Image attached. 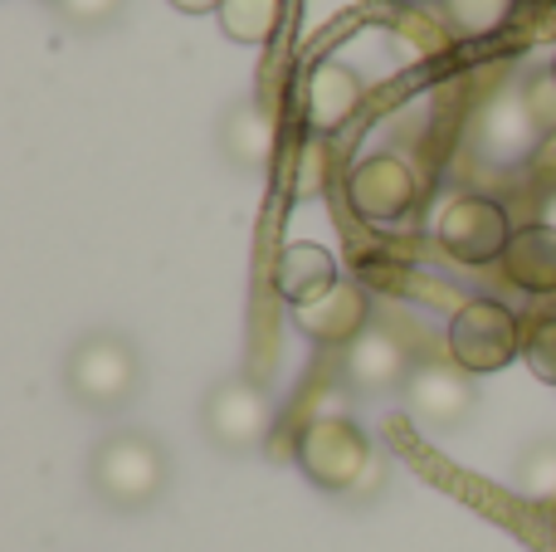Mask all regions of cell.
Here are the masks:
<instances>
[{
  "label": "cell",
  "mask_w": 556,
  "mask_h": 552,
  "mask_svg": "<svg viewBox=\"0 0 556 552\" xmlns=\"http://www.w3.org/2000/svg\"><path fill=\"white\" fill-rule=\"evenodd\" d=\"M405 406L420 421L425 430H454L469 421V411L479 406V391H473V377L454 362H420L405 381Z\"/></svg>",
  "instance_id": "7"
},
{
  "label": "cell",
  "mask_w": 556,
  "mask_h": 552,
  "mask_svg": "<svg viewBox=\"0 0 556 552\" xmlns=\"http://www.w3.org/2000/svg\"><path fill=\"white\" fill-rule=\"evenodd\" d=\"M434 240L459 264H503V254L513 244V225H508V211L493 196L469 191L444 205L440 225H434Z\"/></svg>",
  "instance_id": "6"
},
{
  "label": "cell",
  "mask_w": 556,
  "mask_h": 552,
  "mask_svg": "<svg viewBox=\"0 0 556 552\" xmlns=\"http://www.w3.org/2000/svg\"><path fill=\"white\" fill-rule=\"evenodd\" d=\"M552 78H556V59H552Z\"/></svg>",
  "instance_id": "23"
},
{
  "label": "cell",
  "mask_w": 556,
  "mask_h": 552,
  "mask_svg": "<svg viewBox=\"0 0 556 552\" xmlns=\"http://www.w3.org/2000/svg\"><path fill=\"white\" fill-rule=\"evenodd\" d=\"M362 103V78L352 74L346 64L337 59H323L307 78V93H303V113L313 133H337V127L352 117V108Z\"/></svg>",
  "instance_id": "14"
},
{
  "label": "cell",
  "mask_w": 556,
  "mask_h": 552,
  "mask_svg": "<svg viewBox=\"0 0 556 552\" xmlns=\"http://www.w3.org/2000/svg\"><path fill=\"white\" fill-rule=\"evenodd\" d=\"M166 479H172L166 446L142 430H117V436L98 440L93 460H88V485L117 514L152 509L166 494Z\"/></svg>",
  "instance_id": "1"
},
{
  "label": "cell",
  "mask_w": 556,
  "mask_h": 552,
  "mask_svg": "<svg viewBox=\"0 0 556 552\" xmlns=\"http://www.w3.org/2000/svg\"><path fill=\"white\" fill-rule=\"evenodd\" d=\"M283 0H225L220 5V29L235 45H269Z\"/></svg>",
  "instance_id": "16"
},
{
  "label": "cell",
  "mask_w": 556,
  "mask_h": 552,
  "mask_svg": "<svg viewBox=\"0 0 556 552\" xmlns=\"http://www.w3.org/2000/svg\"><path fill=\"white\" fill-rule=\"evenodd\" d=\"M538 137H542V127L528 113V98L522 93H498L479 123V142L493 162H522L538 147Z\"/></svg>",
  "instance_id": "13"
},
{
  "label": "cell",
  "mask_w": 556,
  "mask_h": 552,
  "mask_svg": "<svg viewBox=\"0 0 556 552\" xmlns=\"http://www.w3.org/2000/svg\"><path fill=\"white\" fill-rule=\"evenodd\" d=\"M181 15H220V5L225 0H172Z\"/></svg>",
  "instance_id": "22"
},
{
  "label": "cell",
  "mask_w": 556,
  "mask_h": 552,
  "mask_svg": "<svg viewBox=\"0 0 556 552\" xmlns=\"http://www.w3.org/2000/svg\"><path fill=\"white\" fill-rule=\"evenodd\" d=\"M346 196H352V211L362 215L366 225H395L410 215L420 186H415V172L401 156L381 152V156H366L362 166H352Z\"/></svg>",
  "instance_id": "8"
},
{
  "label": "cell",
  "mask_w": 556,
  "mask_h": 552,
  "mask_svg": "<svg viewBox=\"0 0 556 552\" xmlns=\"http://www.w3.org/2000/svg\"><path fill=\"white\" fill-rule=\"evenodd\" d=\"M522 357H528L532 377L556 387V313H542V318L528 323V333H522Z\"/></svg>",
  "instance_id": "18"
},
{
  "label": "cell",
  "mask_w": 556,
  "mask_h": 552,
  "mask_svg": "<svg viewBox=\"0 0 556 552\" xmlns=\"http://www.w3.org/2000/svg\"><path fill=\"white\" fill-rule=\"evenodd\" d=\"M522 352V323L508 303L498 299H469L450 318V362L469 377L503 372Z\"/></svg>",
  "instance_id": "4"
},
{
  "label": "cell",
  "mask_w": 556,
  "mask_h": 552,
  "mask_svg": "<svg viewBox=\"0 0 556 552\" xmlns=\"http://www.w3.org/2000/svg\"><path fill=\"white\" fill-rule=\"evenodd\" d=\"M522 98H528V113L538 117L542 133H547V127H556V78H547V74L532 78L528 93H522Z\"/></svg>",
  "instance_id": "21"
},
{
  "label": "cell",
  "mask_w": 556,
  "mask_h": 552,
  "mask_svg": "<svg viewBox=\"0 0 556 552\" xmlns=\"http://www.w3.org/2000/svg\"><path fill=\"white\" fill-rule=\"evenodd\" d=\"M337 260L313 240H293L278 250L274 260V293L288 303V309H303V303H317L323 293L337 289Z\"/></svg>",
  "instance_id": "11"
},
{
  "label": "cell",
  "mask_w": 556,
  "mask_h": 552,
  "mask_svg": "<svg viewBox=\"0 0 556 552\" xmlns=\"http://www.w3.org/2000/svg\"><path fill=\"white\" fill-rule=\"evenodd\" d=\"M293 328L303 333L307 342H317V348H352V342L371 328V299H366L362 284L342 279L317 303L293 309Z\"/></svg>",
  "instance_id": "9"
},
{
  "label": "cell",
  "mask_w": 556,
  "mask_h": 552,
  "mask_svg": "<svg viewBox=\"0 0 556 552\" xmlns=\"http://www.w3.org/2000/svg\"><path fill=\"white\" fill-rule=\"evenodd\" d=\"M142 381V357L123 333H88L64 357V387L78 406L88 411H117L137 397Z\"/></svg>",
  "instance_id": "2"
},
{
  "label": "cell",
  "mask_w": 556,
  "mask_h": 552,
  "mask_svg": "<svg viewBox=\"0 0 556 552\" xmlns=\"http://www.w3.org/2000/svg\"><path fill=\"white\" fill-rule=\"evenodd\" d=\"M54 5H59V15H64L68 25L98 29V25H108L113 15H123L127 0H54Z\"/></svg>",
  "instance_id": "20"
},
{
  "label": "cell",
  "mask_w": 556,
  "mask_h": 552,
  "mask_svg": "<svg viewBox=\"0 0 556 552\" xmlns=\"http://www.w3.org/2000/svg\"><path fill=\"white\" fill-rule=\"evenodd\" d=\"M269 421H274L269 397H264V387L250 377L215 381L201 406L205 436H211V446L225 450V455H250V450H260L264 436H269Z\"/></svg>",
  "instance_id": "5"
},
{
  "label": "cell",
  "mask_w": 556,
  "mask_h": 552,
  "mask_svg": "<svg viewBox=\"0 0 556 552\" xmlns=\"http://www.w3.org/2000/svg\"><path fill=\"white\" fill-rule=\"evenodd\" d=\"M503 274L522 293H538V299L556 293V225L552 221L518 225L508 254H503Z\"/></svg>",
  "instance_id": "12"
},
{
  "label": "cell",
  "mask_w": 556,
  "mask_h": 552,
  "mask_svg": "<svg viewBox=\"0 0 556 552\" xmlns=\"http://www.w3.org/2000/svg\"><path fill=\"white\" fill-rule=\"evenodd\" d=\"M410 372H415L410 352H405V342L395 338L391 328H366L342 357L346 387L366 391V397H381V391H391V387H405Z\"/></svg>",
  "instance_id": "10"
},
{
  "label": "cell",
  "mask_w": 556,
  "mask_h": 552,
  "mask_svg": "<svg viewBox=\"0 0 556 552\" xmlns=\"http://www.w3.org/2000/svg\"><path fill=\"white\" fill-rule=\"evenodd\" d=\"M220 152L240 172H264L274 156V117L260 103H235L220 117Z\"/></svg>",
  "instance_id": "15"
},
{
  "label": "cell",
  "mask_w": 556,
  "mask_h": 552,
  "mask_svg": "<svg viewBox=\"0 0 556 552\" xmlns=\"http://www.w3.org/2000/svg\"><path fill=\"white\" fill-rule=\"evenodd\" d=\"M518 489L532 504H556V446H538L518 465Z\"/></svg>",
  "instance_id": "19"
},
{
  "label": "cell",
  "mask_w": 556,
  "mask_h": 552,
  "mask_svg": "<svg viewBox=\"0 0 556 552\" xmlns=\"http://www.w3.org/2000/svg\"><path fill=\"white\" fill-rule=\"evenodd\" d=\"M444 10H450V25L459 29V35L483 39V35H493V29L508 20L513 0H444Z\"/></svg>",
  "instance_id": "17"
},
{
  "label": "cell",
  "mask_w": 556,
  "mask_h": 552,
  "mask_svg": "<svg viewBox=\"0 0 556 552\" xmlns=\"http://www.w3.org/2000/svg\"><path fill=\"white\" fill-rule=\"evenodd\" d=\"M293 455H298V469H303L317 489L346 494V489H356L366 479V469H371V440L346 416H317L298 430Z\"/></svg>",
  "instance_id": "3"
}]
</instances>
